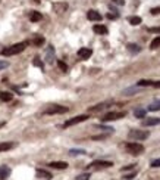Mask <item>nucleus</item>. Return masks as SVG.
I'll return each instance as SVG.
<instances>
[{
  "instance_id": "4468645a",
  "label": "nucleus",
  "mask_w": 160,
  "mask_h": 180,
  "mask_svg": "<svg viewBox=\"0 0 160 180\" xmlns=\"http://www.w3.org/2000/svg\"><path fill=\"white\" fill-rule=\"evenodd\" d=\"M53 61H54V49H53V46H49L47 52H46V62L53 64Z\"/></svg>"
},
{
  "instance_id": "dca6fc26",
  "label": "nucleus",
  "mask_w": 160,
  "mask_h": 180,
  "mask_svg": "<svg viewBox=\"0 0 160 180\" xmlns=\"http://www.w3.org/2000/svg\"><path fill=\"white\" fill-rule=\"evenodd\" d=\"M157 124H160V118H157V117H151V118H147L142 121V126H147V127L157 126Z\"/></svg>"
},
{
  "instance_id": "ea45409f",
  "label": "nucleus",
  "mask_w": 160,
  "mask_h": 180,
  "mask_svg": "<svg viewBox=\"0 0 160 180\" xmlns=\"http://www.w3.org/2000/svg\"><path fill=\"white\" fill-rule=\"evenodd\" d=\"M132 168H134V164H129V165L123 167V168H122V171H128V170H132Z\"/></svg>"
},
{
  "instance_id": "f03ea898",
  "label": "nucleus",
  "mask_w": 160,
  "mask_h": 180,
  "mask_svg": "<svg viewBox=\"0 0 160 180\" xmlns=\"http://www.w3.org/2000/svg\"><path fill=\"white\" fill-rule=\"evenodd\" d=\"M125 149L128 153H131V155H140V153L144 152V146L138 142H128L125 145Z\"/></svg>"
},
{
  "instance_id": "39448f33",
  "label": "nucleus",
  "mask_w": 160,
  "mask_h": 180,
  "mask_svg": "<svg viewBox=\"0 0 160 180\" xmlns=\"http://www.w3.org/2000/svg\"><path fill=\"white\" fill-rule=\"evenodd\" d=\"M126 117V112L125 111H112V112H107L102 121L103 123H107V121H115V120H121V118H125Z\"/></svg>"
},
{
  "instance_id": "f704fd0d",
  "label": "nucleus",
  "mask_w": 160,
  "mask_h": 180,
  "mask_svg": "<svg viewBox=\"0 0 160 180\" xmlns=\"http://www.w3.org/2000/svg\"><path fill=\"white\" fill-rule=\"evenodd\" d=\"M107 137V134H100V136H92V140H103Z\"/></svg>"
},
{
  "instance_id": "aec40b11",
  "label": "nucleus",
  "mask_w": 160,
  "mask_h": 180,
  "mask_svg": "<svg viewBox=\"0 0 160 180\" xmlns=\"http://www.w3.org/2000/svg\"><path fill=\"white\" fill-rule=\"evenodd\" d=\"M13 99V95L9 92H0V100L2 102H10Z\"/></svg>"
},
{
  "instance_id": "412c9836",
  "label": "nucleus",
  "mask_w": 160,
  "mask_h": 180,
  "mask_svg": "<svg viewBox=\"0 0 160 180\" xmlns=\"http://www.w3.org/2000/svg\"><path fill=\"white\" fill-rule=\"evenodd\" d=\"M134 115H135L137 118H146L147 109H146V108H137L135 111H134Z\"/></svg>"
},
{
  "instance_id": "a19ab883",
  "label": "nucleus",
  "mask_w": 160,
  "mask_h": 180,
  "mask_svg": "<svg viewBox=\"0 0 160 180\" xmlns=\"http://www.w3.org/2000/svg\"><path fill=\"white\" fill-rule=\"evenodd\" d=\"M153 87H157V89H160V81H153Z\"/></svg>"
},
{
  "instance_id": "79ce46f5",
  "label": "nucleus",
  "mask_w": 160,
  "mask_h": 180,
  "mask_svg": "<svg viewBox=\"0 0 160 180\" xmlns=\"http://www.w3.org/2000/svg\"><path fill=\"white\" fill-rule=\"evenodd\" d=\"M5 124H6V123H5V121H0V128H2V127H3V126H5Z\"/></svg>"
},
{
  "instance_id": "6e6552de",
  "label": "nucleus",
  "mask_w": 160,
  "mask_h": 180,
  "mask_svg": "<svg viewBox=\"0 0 160 180\" xmlns=\"http://www.w3.org/2000/svg\"><path fill=\"white\" fill-rule=\"evenodd\" d=\"M113 102L112 100H107V102H102V104H97V105H94V106H91V108H88V112H98V111H103V109H106L109 105H112Z\"/></svg>"
},
{
  "instance_id": "f8f14e48",
  "label": "nucleus",
  "mask_w": 160,
  "mask_h": 180,
  "mask_svg": "<svg viewBox=\"0 0 160 180\" xmlns=\"http://www.w3.org/2000/svg\"><path fill=\"white\" fill-rule=\"evenodd\" d=\"M49 167L56 168V170H65V168H68V162H65V161H52L49 164Z\"/></svg>"
},
{
  "instance_id": "9b49d317",
  "label": "nucleus",
  "mask_w": 160,
  "mask_h": 180,
  "mask_svg": "<svg viewBox=\"0 0 160 180\" xmlns=\"http://www.w3.org/2000/svg\"><path fill=\"white\" fill-rule=\"evenodd\" d=\"M35 177L37 179H44V180H50L53 176L49 173V171H46V170H43V168H37L35 170Z\"/></svg>"
},
{
  "instance_id": "4be33fe9",
  "label": "nucleus",
  "mask_w": 160,
  "mask_h": 180,
  "mask_svg": "<svg viewBox=\"0 0 160 180\" xmlns=\"http://www.w3.org/2000/svg\"><path fill=\"white\" fill-rule=\"evenodd\" d=\"M44 37H41V36H35L34 37V40H31L30 43H32V45H34V46H37V47H40V46H43L44 45Z\"/></svg>"
},
{
  "instance_id": "a211bd4d",
  "label": "nucleus",
  "mask_w": 160,
  "mask_h": 180,
  "mask_svg": "<svg viewBox=\"0 0 160 180\" xmlns=\"http://www.w3.org/2000/svg\"><path fill=\"white\" fill-rule=\"evenodd\" d=\"M10 174V168L6 167V165H2L0 167V180H6Z\"/></svg>"
},
{
  "instance_id": "20e7f679",
  "label": "nucleus",
  "mask_w": 160,
  "mask_h": 180,
  "mask_svg": "<svg viewBox=\"0 0 160 180\" xmlns=\"http://www.w3.org/2000/svg\"><path fill=\"white\" fill-rule=\"evenodd\" d=\"M150 136V132H146V130H129L128 133V137L131 140H135V142H140V140H146Z\"/></svg>"
},
{
  "instance_id": "bb28decb",
  "label": "nucleus",
  "mask_w": 160,
  "mask_h": 180,
  "mask_svg": "<svg viewBox=\"0 0 160 180\" xmlns=\"http://www.w3.org/2000/svg\"><path fill=\"white\" fill-rule=\"evenodd\" d=\"M32 64H34L35 66H38L41 71H44V64H43V61H41L40 58H34V61H32Z\"/></svg>"
},
{
  "instance_id": "393cba45",
  "label": "nucleus",
  "mask_w": 160,
  "mask_h": 180,
  "mask_svg": "<svg viewBox=\"0 0 160 180\" xmlns=\"http://www.w3.org/2000/svg\"><path fill=\"white\" fill-rule=\"evenodd\" d=\"M126 47H128V50H129L131 53H140L141 52V47L138 45H134V43H129Z\"/></svg>"
},
{
  "instance_id": "473e14b6",
  "label": "nucleus",
  "mask_w": 160,
  "mask_h": 180,
  "mask_svg": "<svg viewBox=\"0 0 160 180\" xmlns=\"http://www.w3.org/2000/svg\"><path fill=\"white\" fill-rule=\"evenodd\" d=\"M151 167H153V168H157V167H160V158H157V159H153V161H151Z\"/></svg>"
},
{
  "instance_id": "f3484780",
  "label": "nucleus",
  "mask_w": 160,
  "mask_h": 180,
  "mask_svg": "<svg viewBox=\"0 0 160 180\" xmlns=\"http://www.w3.org/2000/svg\"><path fill=\"white\" fill-rule=\"evenodd\" d=\"M92 31H94L96 34H102V36H104V34H107V33H109L107 27H104V25H102V24L94 25V27H92Z\"/></svg>"
},
{
  "instance_id": "f257e3e1",
  "label": "nucleus",
  "mask_w": 160,
  "mask_h": 180,
  "mask_svg": "<svg viewBox=\"0 0 160 180\" xmlns=\"http://www.w3.org/2000/svg\"><path fill=\"white\" fill-rule=\"evenodd\" d=\"M30 45V41H21V43H16V45H12L9 47H5L2 52L3 56H13V55H18L21 52H24L25 49H27V46Z\"/></svg>"
},
{
  "instance_id": "7c9ffc66",
  "label": "nucleus",
  "mask_w": 160,
  "mask_h": 180,
  "mask_svg": "<svg viewBox=\"0 0 160 180\" xmlns=\"http://www.w3.org/2000/svg\"><path fill=\"white\" fill-rule=\"evenodd\" d=\"M57 65H59V68H60L63 72H68V65H66L63 61H57Z\"/></svg>"
},
{
  "instance_id": "58836bf2",
  "label": "nucleus",
  "mask_w": 160,
  "mask_h": 180,
  "mask_svg": "<svg viewBox=\"0 0 160 180\" xmlns=\"http://www.w3.org/2000/svg\"><path fill=\"white\" fill-rule=\"evenodd\" d=\"M113 3H116V5H119V6H122V5H125V0H112Z\"/></svg>"
},
{
  "instance_id": "2eb2a0df",
  "label": "nucleus",
  "mask_w": 160,
  "mask_h": 180,
  "mask_svg": "<svg viewBox=\"0 0 160 180\" xmlns=\"http://www.w3.org/2000/svg\"><path fill=\"white\" fill-rule=\"evenodd\" d=\"M87 18H88L90 21H100V19H102V15H100L97 11L91 9V11L87 12Z\"/></svg>"
},
{
  "instance_id": "e433bc0d",
  "label": "nucleus",
  "mask_w": 160,
  "mask_h": 180,
  "mask_svg": "<svg viewBox=\"0 0 160 180\" xmlns=\"http://www.w3.org/2000/svg\"><path fill=\"white\" fill-rule=\"evenodd\" d=\"M117 16H119V15H117V12H115V13H107V18L109 19H116Z\"/></svg>"
},
{
  "instance_id": "1a4fd4ad",
  "label": "nucleus",
  "mask_w": 160,
  "mask_h": 180,
  "mask_svg": "<svg viewBox=\"0 0 160 180\" xmlns=\"http://www.w3.org/2000/svg\"><path fill=\"white\" fill-rule=\"evenodd\" d=\"M66 9H68V3H65V2H56V3H53V11L56 13H63V12H66Z\"/></svg>"
},
{
  "instance_id": "b1692460",
  "label": "nucleus",
  "mask_w": 160,
  "mask_h": 180,
  "mask_svg": "<svg viewBox=\"0 0 160 180\" xmlns=\"http://www.w3.org/2000/svg\"><path fill=\"white\" fill-rule=\"evenodd\" d=\"M147 109H148V111H153V112H154V111H160V99L154 100L153 104H150V105L147 106Z\"/></svg>"
},
{
  "instance_id": "c756f323",
  "label": "nucleus",
  "mask_w": 160,
  "mask_h": 180,
  "mask_svg": "<svg viewBox=\"0 0 160 180\" xmlns=\"http://www.w3.org/2000/svg\"><path fill=\"white\" fill-rule=\"evenodd\" d=\"M84 153H85V151L84 149H71L69 151V155H84Z\"/></svg>"
},
{
  "instance_id": "0eeeda50",
  "label": "nucleus",
  "mask_w": 160,
  "mask_h": 180,
  "mask_svg": "<svg viewBox=\"0 0 160 180\" xmlns=\"http://www.w3.org/2000/svg\"><path fill=\"white\" fill-rule=\"evenodd\" d=\"M112 165H113V162H110V161H92L88 167H91V168H109Z\"/></svg>"
},
{
  "instance_id": "9d476101",
  "label": "nucleus",
  "mask_w": 160,
  "mask_h": 180,
  "mask_svg": "<svg viewBox=\"0 0 160 180\" xmlns=\"http://www.w3.org/2000/svg\"><path fill=\"white\" fill-rule=\"evenodd\" d=\"M92 55V50L90 49V47H81L79 50H78V56H79V59H88L90 56Z\"/></svg>"
},
{
  "instance_id": "cd10ccee",
  "label": "nucleus",
  "mask_w": 160,
  "mask_h": 180,
  "mask_svg": "<svg viewBox=\"0 0 160 180\" xmlns=\"http://www.w3.org/2000/svg\"><path fill=\"white\" fill-rule=\"evenodd\" d=\"M151 84H153L151 80H140L137 83V86H140V87H147V86H151Z\"/></svg>"
},
{
  "instance_id": "423d86ee",
  "label": "nucleus",
  "mask_w": 160,
  "mask_h": 180,
  "mask_svg": "<svg viewBox=\"0 0 160 180\" xmlns=\"http://www.w3.org/2000/svg\"><path fill=\"white\" fill-rule=\"evenodd\" d=\"M87 120H88V115H87V114L77 115V117H73V118H69L68 121H65L63 127L68 128V127H72V126H75V124H79V123H82V121H87Z\"/></svg>"
},
{
  "instance_id": "7ed1b4c3",
  "label": "nucleus",
  "mask_w": 160,
  "mask_h": 180,
  "mask_svg": "<svg viewBox=\"0 0 160 180\" xmlns=\"http://www.w3.org/2000/svg\"><path fill=\"white\" fill-rule=\"evenodd\" d=\"M69 108L68 106H62V105H49L44 111L43 114L44 115H54V114H65L68 112Z\"/></svg>"
},
{
  "instance_id": "4c0bfd02",
  "label": "nucleus",
  "mask_w": 160,
  "mask_h": 180,
  "mask_svg": "<svg viewBox=\"0 0 160 180\" xmlns=\"http://www.w3.org/2000/svg\"><path fill=\"white\" fill-rule=\"evenodd\" d=\"M150 12L153 13V15H159V13H160V6H159V7H153V9H151Z\"/></svg>"
},
{
  "instance_id": "5701e85b",
  "label": "nucleus",
  "mask_w": 160,
  "mask_h": 180,
  "mask_svg": "<svg viewBox=\"0 0 160 180\" xmlns=\"http://www.w3.org/2000/svg\"><path fill=\"white\" fill-rule=\"evenodd\" d=\"M140 90H141V87H140V86H137V87H129V89L123 90V95H126V96H132L134 93H138Z\"/></svg>"
},
{
  "instance_id": "c85d7f7f",
  "label": "nucleus",
  "mask_w": 160,
  "mask_h": 180,
  "mask_svg": "<svg viewBox=\"0 0 160 180\" xmlns=\"http://www.w3.org/2000/svg\"><path fill=\"white\" fill-rule=\"evenodd\" d=\"M150 47H151V49H157V47H160V36H157L153 41H151Z\"/></svg>"
},
{
  "instance_id": "ddd939ff",
  "label": "nucleus",
  "mask_w": 160,
  "mask_h": 180,
  "mask_svg": "<svg viewBox=\"0 0 160 180\" xmlns=\"http://www.w3.org/2000/svg\"><path fill=\"white\" fill-rule=\"evenodd\" d=\"M16 146V142H2L0 143V152H6V151H10Z\"/></svg>"
},
{
  "instance_id": "c9c22d12",
  "label": "nucleus",
  "mask_w": 160,
  "mask_h": 180,
  "mask_svg": "<svg viewBox=\"0 0 160 180\" xmlns=\"http://www.w3.org/2000/svg\"><path fill=\"white\" fill-rule=\"evenodd\" d=\"M148 33H156V34H160V27H151V28H148Z\"/></svg>"
},
{
  "instance_id": "6ab92c4d",
  "label": "nucleus",
  "mask_w": 160,
  "mask_h": 180,
  "mask_svg": "<svg viewBox=\"0 0 160 180\" xmlns=\"http://www.w3.org/2000/svg\"><path fill=\"white\" fill-rule=\"evenodd\" d=\"M41 18H43V15L40 12H37V11L30 12V21L31 22H38V21H41Z\"/></svg>"
},
{
  "instance_id": "2f4dec72",
  "label": "nucleus",
  "mask_w": 160,
  "mask_h": 180,
  "mask_svg": "<svg viewBox=\"0 0 160 180\" xmlns=\"http://www.w3.org/2000/svg\"><path fill=\"white\" fill-rule=\"evenodd\" d=\"M90 177H91V174H90V173H84V174L77 176V180H90Z\"/></svg>"
},
{
  "instance_id": "a878e982",
  "label": "nucleus",
  "mask_w": 160,
  "mask_h": 180,
  "mask_svg": "<svg viewBox=\"0 0 160 180\" xmlns=\"http://www.w3.org/2000/svg\"><path fill=\"white\" fill-rule=\"evenodd\" d=\"M128 22H129L131 25H140V24H141V18H140V16H129V18H128Z\"/></svg>"
},
{
  "instance_id": "72a5a7b5",
  "label": "nucleus",
  "mask_w": 160,
  "mask_h": 180,
  "mask_svg": "<svg viewBox=\"0 0 160 180\" xmlns=\"http://www.w3.org/2000/svg\"><path fill=\"white\" fill-rule=\"evenodd\" d=\"M7 66H9V62L7 61H0V71L5 70V68H7Z\"/></svg>"
}]
</instances>
